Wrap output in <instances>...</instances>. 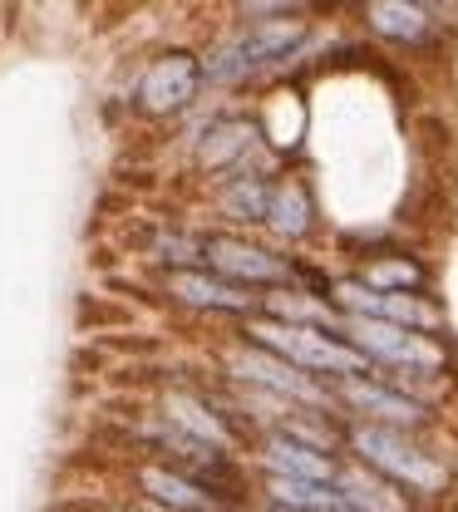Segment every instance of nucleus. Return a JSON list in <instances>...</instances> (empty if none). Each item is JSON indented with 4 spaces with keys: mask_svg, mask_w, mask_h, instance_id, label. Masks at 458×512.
Masks as SVG:
<instances>
[{
    "mask_svg": "<svg viewBox=\"0 0 458 512\" xmlns=\"http://www.w3.org/2000/svg\"><path fill=\"white\" fill-rule=\"evenodd\" d=\"M133 488H138L133 498H143V503H153V508H163V512H232L212 488H202L197 478L158 463V458L133 463Z\"/></svg>",
    "mask_w": 458,
    "mask_h": 512,
    "instance_id": "obj_16",
    "label": "nucleus"
},
{
    "mask_svg": "<svg viewBox=\"0 0 458 512\" xmlns=\"http://www.w3.org/2000/svg\"><path fill=\"white\" fill-rule=\"evenodd\" d=\"M193 168L202 178L222 183L252 168H281L271 138H266L262 109H217L193 138Z\"/></svg>",
    "mask_w": 458,
    "mask_h": 512,
    "instance_id": "obj_7",
    "label": "nucleus"
},
{
    "mask_svg": "<svg viewBox=\"0 0 458 512\" xmlns=\"http://www.w3.org/2000/svg\"><path fill=\"white\" fill-rule=\"evenodd\" d=\"M335 493L345 498V512H429L419 508L414 498H404L394 483L375 478L370 468H360L355 458H345V468L335 478Z\"/></svg>",
    "mask_w": 458,
    "mask_h": 512,
    "instance_id": "obj_17",
    "label": "nucleus"
},
{
    "mask_svg": "<svg viewBox=\"0 0 458 512\" xmlns=\"http://www.w3.org/2000/svg\"><path fill=\"white\" fill-rule=\"evenodd\" d=\"M262 316L266 320H281V325H306V330H330V335H340V325L345 316L321 301V296H306L301 286H291V291H276V296H262Z\"/></svg>",
    "mask_w": 458,
    "mask_h": 512,
    "instance_id": "obj_18",
    "label": "nucleus"
},
{
    "mask_svg": "<svg viewBox=\"0 0 458 512\" xmlns=\"http://www.w3.org/2000/svg\"><path fill=\"white\" fill-rule=\"evenodd\" d=\"M340 271H350L355 281H365V286H375V291H404V296H439L429 256L419 252V247H409V242H394V247H385V252L365 256V261H355V266H340Z\"/></svg>",
    "mask_w": 458,
    "mask_h": 512,
    "instance_id": "obj_14",
    "label": "nucleus"
},
{
    "mask_svg": "<svg viewBox=\"0 0 458 512\" xmlns=\"http://www.w3.org/2000/svg\"><path fill=\"white\" fill-rule=\"evenodd\" d=\"M281 173H286V168H252V173L222 178V183L212 188V207H217L222 227H227V232H262Z\"/></svg>",
    "mask_w": 458,
    "mask_h": 512,
    "instance_id": "obj_15",
    "label": "nucleus"
},
{
    "mask_svg": "<svg viewBox=\"0 0 458 512\" xmlns=\"http://www.w3.org/2000/svg\"><path fill=\"white\" fill-rule=\"evenodd\" d=\"M335 414L345 424H375V429H394V434H449L444 404L385 380V375L335 384Z\"/></svg>",
    "mask_w": 458,
    "mask_h": 512,
    "instance_id": "obj_5",
    "label": "nucleus"
},
{
    "mask_svg": "<svg viewBox=\"0 0 458 512\" xmlns=\"http://www.w3.org/2000/svg\"><path fill=\"white\" fill-rule=\"evenodd\" d=\"M355 15L370 45L399 50L409 60H434L458 30L454 20H444L449 5H429V0H370V5H355Z\"/></svg>",
    "mask_w": 458,
    "mask_h": 512,
    "instance_id": "obj_8",
    "label": "nucleus"
},
{
    "mask_svg": "<svg viewBox=\"0 0 458 512\" xmlns=\"http://www.w3.org/2000/svg\"><path fill=\"white\" fill-rule=\"evenodd\" d=\"M202 266L262 301V296H276V291H291L296 286L301 252H281L276 242H266L262 232L212 227V232H202Z\"/></svg>",
    "mask_w": 458,
    "mask_h": 512,
    "instance_id": "obj_6",
    "label": "nucleus"
},
{
    "mask_svg": "<svg viewBox=\"0 0 458 512\" xmlns=\"http://www.w3.org/2000/svg\"><path fill=\"white\" fill-rule=\"evenodd\" d=\"M202 89H207L202 50L173 45V50H158L143 64V74L133 84V109L148 114V119H178L202 99Z\"/></svg>",
    "mask_w": 458,
    "mask_h": 512,
    "instance_id": "obj_10",
    "label": "nucleus"
},
{
    "mask_svg": "<svg viewBox=\"0 0 458 512\" xmlns=\"http://www.w3.org/2000/svg\"><path fill=\"white\" fill-rule=\"evenodd\" d=\"M330 306L345 320H380V325H399L414 335H449V311L439 296H404V291H375L365 281H355L350 271H340Z\"/></svg>",
    "mask_w": 458,
    "mask_h": 512,
    "instance_id": "obj_9",
    "label": "nucleus"
},
{
    "mask_svg": "<svg viewBox=\"0 0 458 512\" xmlns=\"http://www.w3.org/2000/svg\"><path fill=\"white\" fill-rule=\"evenodd\" d=\"M163 296H168L178 311H193V316H207V320H227L232 330L247 325L252 316H262V301H257V296H247L242 286L222 281V276L207 271V266L168 271V276H163Z\"/></svg>",
    "mask_w": 458,
    "mask_h": 512,
    "instance_id": "obj_13",
    "label": "nucleus"
},
{
    "mask_svg": "<svg viewBox=\"0 0 458 512\" xmlns=\"http://www.w3.org/2000/svg\"><path fill=\"white\" fill-rule=\"evenodd\" d=\"M247 463H252L257 478H301V483H330L335 488V478L345 468V448L311 444V439H296L286 429H266V434H257Z\"/></svg>",
    "mask_w": 458,
    "mask_h": 512,
    "instance_id": "obj_12",
    "label": "nucleus"
},
{
    "mask_svg": "<svg viewBox=\"0 0 458 512\" xmlns=\"http://www.w3.org/2000/svg\"><path fill=\"white\" fill-rule=\"evenodd\" d=\"M311 15H316V5H306L301 15H286V20H237L217 45L202 50L207 89L247 94V89H262V84L296 74V64L311 60L316 35H321V20H311Z\"/></svg>",
    "mask_w": 458,
    "mask_h": 512,
    "instance_id": "obj_1",
    "label": "nucleus"
},
{
    "mask_svg": "<svg viewBox=\"0 0 458 512\" xmlns=\"http://www.w3.org/2000/svg\"><path fill=\"white\" fill-rule=\"evenodd\" d=\"M266 242H276L281 252H306L326 237V212H321V197L311 188V178L301 168H286L276 178V197H271V212H266L262 227Z\"/></svg>",
    "mask_w": 458,
    "mask_h": 512,
    "instance_id": "obj_11",
    "label": "nucleus"
},
{
    "mask_svg": "<svg viewBox=\"0 0 458 512\" xmlns=\"http://www.w3.org/2000/svg\"><path fill=\"white\" fill-rule=\"evenodd\" d=\"M217 380L232 384V389H252L266 399H281V404H296V409H335V389L311 375H301L296 365H286L281 355L262 350L257 340L247 335H227L217 345Z\"/></svg>",
    "mask_w": 458,
    "mask_h": 512,
    "instance_id": "obj_4",
    "label": "nucleus"
},
{
    "mask_svg": "<svg viewBox=\"0 0 458 512\" xmlns=\"http://www.w3.org/2000/svg\"><path fill=\"white\" fill-rule=\"evenodd\" d=\"M345 458L394 483L419 508L444 512L458 493V453L444 434H394L375 424H345Z\"/></svg>",
    "mask_w": 458,
    "mask_h": 512,
    "instance_id": "obj_2",
    "label": "nucleus"
},
{
    "mask_svg": "<svg viewBox=\"0 0 458 512\" xmlns=\"http://www.w3.org/2000/svg\"><path fill=\"white\" fill-rule=\"evenodd\" d=\"M237 335L257 340L262 350L281 355L286 365H296L301 375L321 384H345V380H365L375 375L370 360L345 340V335H330V330H306V325H281V320H266V316H252L247 325H237Z\"/></svg>",
    "mask_w": 458,
    "mask_h": 512,
    "instance_id": "obj_3",
    "label": "nucleus"
}]
</instances>
